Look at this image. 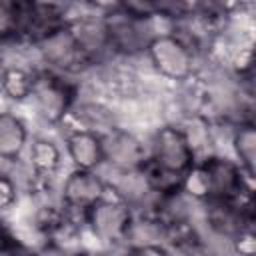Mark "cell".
I'll return each instance as SVG.
<instances>
[{
  "mask_svg": "<svg viewBox=\"0 0 256 256\" xmlns=\"http://www.w3.org/2000/svg\"><path fill=\"white\" fill-rule=\"evenodd\" d=\"M104 182L92 170H74L64 184V202L72 208L88 210L102 200Z\"/></svg>",
  "mask_w": 256,
  "mask_h": 256,
  "instance_id": "9",
  "label": "cell"
},
{
  "mask_svg": "<svg viewBox=\"0 0 256 256\" xmlns=\"http://www.w3.org/2000/svg\"><path fill=\"white\" fill-rule=\"evenodd\" d=\"M124 256H172V254L160 244H136L128 248Z\"/></svg>",
  "mask_w": 256,
  "mask_h": 256,
  "instance_id": "16",
  "label": "cell"
},
{
  "mask_svg": "<svg viewBox=\"0 0 256 256\" xmlns=\"http://www.w3.org/2000/svg\"><path fill=\"white\" fill-rule=\"evenodd\" d=\"M32 162L38 170H52L58 164V150L54 148V144L40 140L32 146Z\"/></svg>",
  "mask_w": 256,
  "mask_h": 256,
  "instance_id": "14",
  "label": "cell"
},
{
  "mask_svg": "<svg viewBox=\"0 0 256 256\" xmlns=\"http://www.w3.org/2000/svg\"><path fill=\"white\" fill-rule=\"evenodd\" d=\"M14 196H16V192H14L12 180L0 174V208L10 206V204L14 202Z\"/></svg>",
  "mask_w": 256,
  "mask_h": 256,
  "instance_id": "17",
  "label": "cell"
},
{
  "mask_svg": "<svg viewBox=\"0 0 256 256\" xmlns=\"http://www.w3.org/2000/svg\"><path fill=\"white\" fill-rule=\"evenodd\" d=\"M32 96H36L40 114L48 120H60L72 100V92L68 84L60 82V78L54 76H44L40 80H34Z\"/></svg>",
  "mask_w": 256,
  "mask_h": 256,
  "instance_id": "8",
  "label": "cell"
},
{
  "mask_svg": "<svg viewBox=\"0 0 256 256\" xmlns=\"http://www.w3.org/2000/svg\"><path fill=\"white\" fill-rule=\"evenodd\" d=\"M26 142L24 124L12 114H0V158L14 160Z\"/></svg>",
  "mask_w": 256,
  "mask_h": 256,
  "instance_id": "11",
  "label": "cell"
},
{
  "mask_svg": "<svg viewBox=\"0 0 256 256\" xmlns=\"http://www.w3.org/2000/svg\"><path fill=\"white\" fill-rule=\"evenodd\" d=\"M192 168L194 150L188 136L178 128L166 126L156 134L152 154L140 170L152 192L168 196L182 190V184Z\"/></svg>",
  "mask_w": 256,
  "mask_h": 256,
  "instance_id": "1",
  "label": "cell"
},
{
  "mask_svg": "<svg viewBox=\"0 0 256 256\" xmlns=\"http://www.w3.org/2000/svg\"><path fill=\"white\" fill-rule=\"evenodd\" d=\"M68 154L80 170H92L94 166H98L104 160L100 136H96L94 132H88V130L74 132L68 138Z\"/></svg>",
  "mask_w": 256,
  "mask_h": 256,
  "instance_id": "10",
  "label": "cell"
},
{
  "mask_svg": "<svg viewBox=\"0 0 256 256\" xmlns=\"http://www.w3.org/2000/svg\"><path fill=\"white\" fill-rule=\"evenodd\" d=\"M234 148L236 154L246 168V172L252 176L256 168V130L252 124H242L234 134Z\"/></svg>",
  "mask_w": 256,
  "mask_h": 256,
  "instance_id": "12",
  "label": "cell"
},
{
  "mask_svg": "<svg viewBox=\"0 0 256 256\" xmlns=\"http://www.w3.org/2000/svg\"><path fill=\"white\" fill-rule=\"evenodd\" d=\"M206 196L210 202H230L242 208H252V196L244 186L240 168L226 158H208L200 166Z\"/></svg>",
  "mask_w": 256,
  "mask_h": 256,
  "instance_id": "2",
  "label": "cell"
},
{
  "mask_svg": "<svg viewBox=\"0 0 256 256\" xmlns=\"http://www.w3.org/2000/svg\"><path fill=\"white\" fill-rule=\"evenodd\" d=\"M0 256H26L24 248L16 244L12 238H4L0 242Z\"/></svg>",
  "mask_w": 256,
  "mask_h": 256,
  "instance_id": "18",
  "label": "cell"
},
{
  "mask_svg": "<svg viewBox=\"0 0 256 256\" xmlns=\"http://www.w3.org/2000/svg\"><path fill=\"white\" fill-rule=\"evenodd\" d=\"M40 52L44 56V60L60 70H80L84 68L90 58L84 52V48L80 46V42L76 40L74 32L70 26H62L56 32H52L50 36H46L44 40L38 42Z\"/></svg>",
  "mask_w": 256,
  "mask_h": 256,
  "instance_id": "5",
  "label": "cell"
},
{
  "mask_svg": "<svg viewBox=\"0 0 256 256\" xmlns=\"http://www.w3.org/2000/svg\"><path fill=\"white\" fill-rule=\"evenodd\" d=\"M18 32V18L14 12V4L0 2V38L12 36Z\"/></svg>",
  "mask_w": 256,
  "mask_h": 256,
  "instance_id": "15",
  "label": "cell"
},
{
  "mask_svg": "<svg viewBox=\"0 0 256 256\" xmlns=\"http://www.w3.org/2000/svg\"><path fill=\"white\" fill-rule=\"evenodd\" d=\"M146 50L154 66L164 76L182 80L192 74V52H190V46L182 38L170 36V34L154 36Z\"/></svg>",
  "mask_w": 256,
  "mask_h": 256,
  "instance_id": "3",
  "label": "cell"
},
{
  "mask_svg": "<svg viewBox=\"0 0 256 256\" xmlns=\"http://www.w3.org/2000/svg\"><path fill=\"white\" fill-rule=\"evenodd\" d=\"M86 220L92 232L106 242H120L130 234L132 214L122 202H96L86 210Z\"/></svg>",
  "mask_w": 256,
  "mask_h": 256,
  "instance_id": "6",
  "label": "cell"
},
{
  "mask_svg": "<svg viewBox=\"0 0 256 256\" xmlns=\"http://www.w3.org/2000/svg\"><path fill=\"white\" fill-rule=\"evenodd\" d=\"M102 142V156L112 166L120 170H140L146 162L144 146L132 136L122 130H110L106 136L100 138Z\"/></svg>",
  "mask_w": 256,
  "mask_h": 256,
  "instance_id": "7",
  "label": "cell"
},
{
  "mask_svg": "<svg viewBox=\"0 0 256 256\" xmlns=\"http://www.w3.org/2000/svg\"><path fill=\"white\" fill-rule=\"evenodd\" d=\"M78 256H102V254H78Z\"/></svg>",
  "mask_w": 256,
  "mask_h": 256,
  "instance_id": "20",
  "label": "cell"
},
{
  "mask_svg": "<svg viewBox=\"0 0 256 256\" xmlns=\"http://www.w3.org/2000/svg\"><path fill=\"white\" fill-rule=\"evenodd\" d=\"M2 88L10 98L22 100L26 96L32 94V86H34V78L24 72L22 68H8L2 72Z\"/></svg>",
  "mask_w": 256,
  "mask_h": 256,
  "instance_id": "13",
  "label": "cell"
},
{
  "mask_svg": "<svg viewBox=\"0 0 256 256\" xmlns=\"http://www.w3.org/2000/svg\"><path fill=\"white\" fill-rule=\"evenodd\" d=\"M4 238H8V236H4V234H2V230H0V242H2Z\"/></svg>",
  "mask_w": 256,
  "mask_h": 256,
  "instance_id": "21",
  "label": "cell"
},
{
  "mask_svg": "<svg viewBox=\"0 0 256 256\" xmlns=\"http://www.w3.org/2000/svg\"><path fill=\"white\" fill-rule=\"evenodd\" d=\"M34 256H66L62 250H58L56 246H46V248H42L40 252H36Z\"/></svg>",
  "mask_w": 256,
  "mask_h": 256,
  "instance_id": "19",
  "label": "cell"
},
{
  "mask_svg": "<svg viewBox=\"0 0 256 256\" xmlns=\"http://www.w3.org/2000/svg\"><path fill=\"white\" fill-rule=\"evenodd\" d=\"M102 22L106 28L108 44L122 52H136L140 48H148L150 40L154 38L148 34L150 32V28H146L148 20L134 18L120 6L114 12H110Z\"/></svg>",
  "mask_w": 256,
  "mask_h": 256,
  "instance_id": "4",
  "label": "cell"
}]
</instances>
